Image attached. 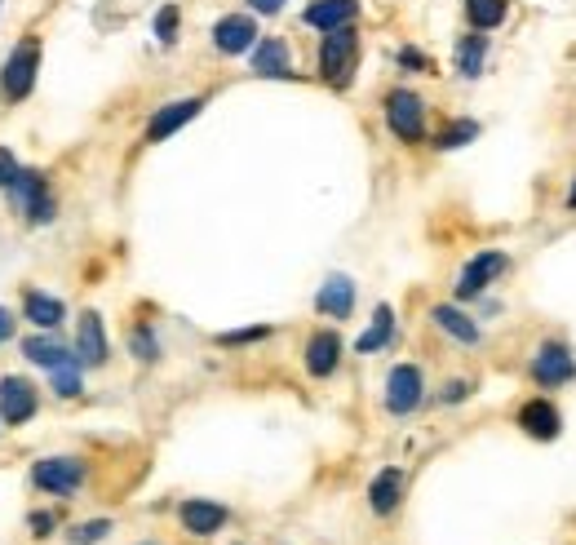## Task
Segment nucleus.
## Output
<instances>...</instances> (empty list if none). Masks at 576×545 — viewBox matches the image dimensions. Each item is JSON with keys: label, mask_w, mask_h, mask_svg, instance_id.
Instances as JSON below:
<instances>
[{"label": "nucleus", "mask_w": 576, "mask_h": 545, "mask_svg": "<svg viewBox=\"0 0 576 545\" xmlns=\"http://www.w3.org/2000/svg\"><path fill=\"white\" fill-rule=\"evenodd\" d=\"M178 519H182V528H187L191 537H213V532L226 528L231 510L218 506V501H209V497H191V501H182Z\"/></svg>", "instance_id": "nucleus-12"}, {"label": "nucleus", "mask_w": 576, "mask_h": 545, "mask_svg": "<svg viewBox=\"0 0 576 545\" xmlns=\"http://www.w3.org/2000/svg\"><path fill=\"white\" fill-rule=\"evenodd\" d=\"M386 125L399 142H421L426 138V102L413 89H390L386 94Z\"/></svg>", "instance_id": "nucleus-4"}, {"label": "nucleus", "mask_w": 576, "mask_h": 545, "mask_svg": "<svg viewBox=\"0 0 576 545\" xmlns=\"http://www.w3.org/2000/svg\"><path fill=\"white\" fill-rule=\"evenodd\" d=\"M288 5V0H249L253 14H280V9Z\"/></svg>", "instance_id": "nucleus-36"}, {"label": "nucleus", "mask_w": 576, "mask_h": 545, "mask_svg": "<svg viewBox=\"0 0 576 545\" xmlns=\"http://www.w3.org/2000/svg\"><path fill=\"white\" fill-rule=\"evenodd\" d=\"M475 138H479V125H475V120H452V125L435 138V147H439V151H457V147H466V142H475Z\"/></svg>", "instance_id": "nucleus-27"}, {"label": "nucleus", "mask_w": 576, "mask_h": 545, "mask_svg": "<svg viewBox=\"0 0 576 545\" xmlns=\"http://www.w3.org/2000/svg\"><path fill=\"white\" fill-rule=\"evenodd\" d=\"M421 395H426V377H421L417 364H395V368H390V377H386V408H390V413H395V417L417 413Z\"/></svg>", "instance_id": "nucleus-6"}, {"label": "nucleus", "mask_w": 576, "mask_h": 545, "mask_svg": "<svg viewBox=\"0 0 576 545\" xmlns=\"http://www.w3.org/2000/svg\"><path fill=\"white\" fill-rule=\"evenodd\" d=\"M355 18H359V0H311L302 23L315 27V32H337V27H351Z\"/></svg>", "instance_id": "nucleus-14"}, {"label": "nucleus", "mask_w": 576, "mask_h": 545, "mask_svg": "<svg viewBox=\"0 0 576 545\" xmlns=\"http://www.w3.org/2000/svg\"><path fill=\"white\" fill-rule=\"evenodd\" d=\"M129 351L142 359V364H151V359H160V342H156V333H151L147 324H138L129 333Z\"/></svg>", "instance_id": "nucleus-28"}, {"label": "nucleus", "mask_w": 576, "mask_h": 545, "mask_svg": "<svg viewBox=\"0 0 576 545\" xmlns=\"http://www.w3.org/2000/svg\"><path fill=\"white\" fill-rule=\"evenodd\" d=\"M519 426H523V435H532V439H541V444H550V439H559L563 417H559V408H554L550 399H528V404L519 408Z\"/></svg>", "instance_id": "nucleus-17"}, {"label": "nucleus", "mask_w": 576, "mask_h": 545, "mask_svg": "<svg viewBox=\"0 0 576 545\" xmlns=\"http://www.w3.org/2000/svg\"><path fill=\"white\" fill-rule=\"evenodd\" d=\"M568 209H576V178H572V191H568Z\"/></svg>", "instance_id": "nucleus-38"}, {"label": "nucleus", "mask_w": 576, "mask_h": 545, "mask_svg": "<svg viewBox=\"0 0 576 545\" xmlns=\"http://www.w3.org/2000/svg\"><path fill=\"white\" fill-rule=\"evenodd\" d=\"M9 337H14V311H5V306H0V346H5Z\"/></svg>", "instance_id": "nucleus-37"}, {"label": "nucleus", "mask_w": 576, "mask_h": 545, "mask_svg": "<svg viewBox=\"0 0 576 545\" xmlns=\"http://www.w3.org/2000/svg\"><path fill=\"white\" fill-rule=\"evenodd\" d=\"M271 337V324H257V328H240V333H222L218 346H249V342H266Z\"/></svg>", "instance_id": "nucleus-31"}, {"label": "nucleus", "mask_w": 576, "mask_h": 545, "mask_svg": "<svg viewBox=\"0 0 576 545\" xmlns=\"http://www.w3.org/2000/svg\"><path fill=\"white\" fill-rule=\"evenodd\" d=\"M23 355L32 359V364H40V368H63V364H71V355L58 337H49V333H36V337H27L23 342Z\"/></svg>", "instance_id": "nucleus-22"}, {"label": "nucleus", "mask_w": 576, "mask_h": 545, "mask_svg": "<svg viewBox=\"0 0 576 545\" xmlns=\"http://www.w3.org/2000/svg\"><path fill=\"white\" fill-rule=\"evenodd\" d=\"M76 359H80V368H102V364L111 359L107 328H102V315H98V311H85V315H80V328H76Z\"/></svg>", "instance_id": "nucleus-11"}, {"label": "nucleus", "mask_w": 576, "mask_h": 545, "mask_svg": "<svg viewBox=\"0 0 576 545\" xmlns=\"http://www.w3.org/2000/svg\"><path fill=\"white\" fill-rule=\"evenodd\" d=\"M506 266H510V257L501 249L475 253L466 266H461V275H457V297H479L488 284H497L501 275H506Z\"/></svg>", "instance_id": "nucleus-7"}, {"label": "nucleus", "mask_w": 576, "mask_h": 545, "mask_svg": "<svg viewBox=\"0 0 576 545\" xmlns=\"http://www.w3.org/2000/svg\"><path fill=\"white\" fill-rule=\"evenodd\" d=\"M49 386L58 399H76L80 395V359H71L63 368H49Z\"/></svg>", "instance_id": "nucleus-26"}, {"label": "nucleus", "mask_w": 576, "mask_h": 545, "mask_svg": "<svg viewBox=\"0 0 576 545\" xmlns=\"http://www.w3.org/2000/svg\"><path fill=\"white\" fill-rule=\"evenodd\" d=\"M257 45V23H253V14H226L213 23V49L226 58H235V54H249V49Z\"/></svg>", "instance_id": "nucleus-10"}, {"label": "nucleus", "mask_w": 576, "mask_h": 545, "mask_svg": "<svg viewBox=\"0 0 576 545\" xmlns=\"http://www.w3.org/2000/svg\"><path fill=\"white\" fill-rule=\"evenodd\" d=\"M54 514H45V510H36L32 514V532H36V537H49V532H54Z\"/></svg>", "instance_id": "nucleus-35"}, {"label": "nucleus", "mask_w": 576, "mask_h": 545, "mask_svg": "<svg viewBox=\"0 0 576 545\" xmlns=\"http://www.w3.org/2000/svg\"><path fill=\"white\" fill-rule=\"evenodd\" d=\"M23 320H32L36 328H45V333H54V328L67 320V306L58 302V297L40 293V289H27V293H23Z\"/></svg>", "instance_id": "nucleus-20"}, {"label": "nucleus", "mask_w": 576, "mask_h": 545, "mask_svg": "<svg viewBox=\"0 0 576 545\" xmlns=\"http://www.w3.org/2000/svg\"><path fill=\"white\" fill-rule=\"evenodd\" d=\"M576 377V359L563 342H545L537 355H532V382L545 386V390H559Z\"/></svg>", "instance_id": "nucleus-8"}, {"label": "nucleus", "mask_w": 576, "mask_h": 545, "mask_svg": "<svg viewBox=\"0 0 576 545\" xmlns=\"http://www.w3.org/2000/svg\"><path fill=\"white\" fill-rule=\"evenodd\" d=\"M36 71H40V40L23 36L14 45V54L5 58V71H0V94L9 102H23L36 89Z\"/></svg>", "instance_id": "nucleus-3"}, {"label": "nucleus", "mask_w": 576, "mask_h": 545, "mask_svg": "<svg viewBox=\"0 0 576 545\" xmlns=\"http://www.w3.org/2000/svg\"><path fill=\"white\" fill-rule=\"evenodd\" d=\"M315 311L328 315V320H351V311H355L351 275H328V280L320 284V293H315Z\"/></svg>", "instance_id": "nucleus-15"}, {"label": "nucleus", "mask_w": 576, "mask_h": 545, "mask_svg": "<svg viewBox=\"0 0 576 545\" xmlns=\"http://www.w3.org/2000/svg\"><path fill=\"white\" fill-rule=\"evenodd\" d=\"M32 483H36L40 492H49V497H71V492L85 483V461H76V457H45V461H36Z\"/></svg>", "instance_id": "nucleus-5"}, {"label": "nucleus", "mask_w": 576, "mask_h": 545, "mask_svg": "<svg viewBox=\"0 0 576 545\" xmlns=\"http://www.w3.org/2000/svg\"><path fill=\"white\" fill-rule=\"evenodd\" d=\"M253 71L266 80H288L293 76V58H288V45L280 36H262L253 45Z\"/></svg>", "instance_id": "nucleus-18"}, {"label": "nucleus", "mask_w": 576, "mask_h": 545, "mask_svg": "<svg viewBox=\"0 0 576 545\" xmlns=\"http://www.w3.org/2000/svg\"><path fill=\"white\" fill-rule=\"evenodd\" d=\"M390 337H395V311H390V306H377L373 328H368V333L355 342V351H359V355H373V351H382Z\"/></svg>", "instance_id": "nucleus-24"}, {"label": "nucleus", "mask_w": 576, "mask_h": 545, "mask_svg": "<svg viewBox=\"0 0 576 545\" xmlns=\"http://www.w3.org/2000/svg\"><path fill=\"white\" fill-rule=\"evenodd\" d=\"M483 63H488V32H470L457 40V71L466 80L483 76Z\"/></svg>", "instance_id": "nucleus-23"}, {"label": "nucleus", "mask_w": 576, "mask_h": 545, "mask_svg": "<svg viewBox=\"0 0 576 545\" xmlns=\"http://www.w3.org/2000/svg\"><path fill=\"white\" fill-rule=\"evenodd\" d=\"M5 195H9V204H14L18 213H27V222H32V226H49V222H54V195H49L45 173L18 169L14 182L5 187Z\"/></svg>", "instance_id": "nucleus-2"}, {"label": "nucleus", "mask_w": 576, "mask_h": 545, "mask_svg": "<svg viewBox=\"0 0 576 545\" xmlns=\"http://www.w3.org/2000/svg\"><path fill=\"white\" fill-rule=\"evenodd\" d=\"M430 320H435L439 328H444V333L452 337V342H461V346H479V324L475 320H470V315L466 311H457V306H435V311H430Z\"/></svg>", "instance_id": "nucleus-21"}, {"label": "nucleus", "mask_w": 576, "mask_h": 545, "mask_svg": "<svg viewBox=\"0 0 576 545\" xmlns=\"http://www.w3.org/2000/svg\"><path fill=\"white\" fill-rule=\"evenodd\" d=\"M200 111H204V98H178V102H169V107H160L156 116H151V125H147V142L173 138V133H178L182 125H191Z\"/></svg>", "instance_id": "nucleus-13"}, {"label": "nucleus", "mask_w": 576, "mask_h": 545, "mask_svg": "<svg viewBox=\"0 0 576 545\" xmlns=\"http://www.w3.org/2000/svg\"><path fill=\"white\" fill-rule=\"evenodd\" d=\"M111 532V519H94V523H80V528H71V545H94Z\"/></svg>", "instance_id": "nucleus-30"}, {"label": "nucleus", "mask_w": 576, "mask_h": 545, "mask_svg": "<svg viewBox=\"0 0 576 545\" xmlns=\"http://www.w3.org/2000/svg\"><path fill=\"white\" fill-rule=\"evenodd\" d=\"M337 364H342V337H337L333 328L311 333V342H306V373H311V377H333Z\"/></svg>", "instance_id": "nucleus-16"}, {"label": "nucleus", "mask_w": 576, "mask_h": 545, "mask_svg": "<svg viewBox=\"0 0 576 545\" xmlns=\"http://www.w3.org/2000/svg\"><path fill=\"white\" fill-rule=\"evenodd\" d=\"M36 408H40V399H36V386L27 382V377H0V421H5V426L32 421Z\"/></svg>", "instance_id": "nucleus-9"}, {"label": "nucleus", "mask_w": 576, "mask_h": 545, "mask_svg": "<svg viewBox=\"0 0 576 545\" xmlns=\"http://www.w3.org/2000/svg\"><path fill=\"white\" fill-rule=\"evenodd\" d=\"M355 63H359V32H355V23L351 27H337V32H324V45H320V76H324V85L346 89L355 80Z\"/></svg>", "instance_id": "nucleus-1"}, {"label": "nucleus", "mask_w": 576, "mask_h": 545, "mask_svg": "<svg viewBox=\"0 0 576 545\" xmlns=\"http://www.w3.org/2000/svg\"><path fill=\"white\" fill-rule=\"evenodd\" d=\"M399 67H404V71H430V58L421 54V49L404 45V49H399Z\"/></svg>", "instance_id": "nucleus-32"}, {"label": "nucleus", "mask_w": 576, "mask_h": 545, "mask_svg": "<svg viewBox=\"0 0 576 545\" xmlns=\"http://www.w3.org/2000/svg\"><path fill=\"white\" fill-rule=\"evenodd\" d=\"M506 0H466V18L475 32H492V27L506 23Z\"/></svg>", "instance_id": "nucleus-25"}, {"label": "nucleus", "mask_w": 576, "mask_h": 545, "mask_svg": "<svg viewBox=\"0 0 576 545\" xmlns=\"http://www.w3.org/2000/svg\"><path fill=\"white\" fill-rule=\"evenodd\" d=\"M466 395H470V382H448V386H444V395H439V399H444V404H461Z\"/></svg>", "instance_id": "nucleus-34"}, {"label": "nucleus", "mask_w": 576, "mask_h": 545, "mask_svg": "<svg viewBox=\"0 0 576 545\" xmlns=\"http://www.w3.org/2000/svg\"><path fill=\"white\" fill-rule=\"evenodd\" d=\"M178 23H182L178 5H164L160 14H156V23H151V32H156L160 45H173V40H178Z\"/></svg>", "instance_id": "nucleus-29"}, {"label": "nucleus", "mask_w": 576, "mask_h": 545, "mask_svg": "<svg viewBox=\"0 0 576 545\" xmlns=\"http://www.w3.org/2000/svg\"><path fill=\"white\" fill-rule=\"evenodd\" d=\"M404 488H408L404 470H399V466H386L382 475L368 483V506H373V514H395L399 501H404Z\"/></svg>", "instance_id": "nucleus-19"}, {"label": "nucleus", "mask_w": 576, "mask_h": 545, "mask_svg": "<svg viewBox=\"0 0 576 545\" xmlns=\"http://www.w3.org/2000/svg\"><path fill=\"white\" fill-rule=\"evenodd\" d=\"M14 173H18V160H14V151L9 147H0V191L14 182Z\"/></svg>", "instance_id": "nucleus-33"}]
</instances>
